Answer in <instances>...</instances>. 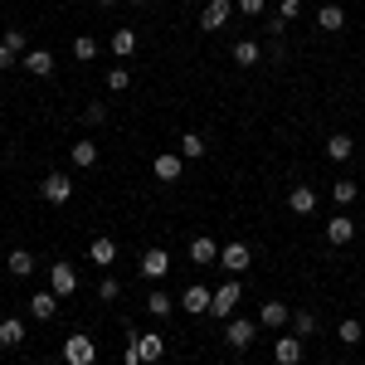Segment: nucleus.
Wrapping results in <instances>:
<instances>
[{"instance_id":"34","label":"nucleus","mask_w":365,"mask_h":365,"mask_svg":"<svg viewBox=\"0 0 365 365\" xmlns=\"http://www.w3.org/2000/svg\"><path fill=\"white\" fill-rule=\"evenodd\" d=\"M292 331L297 336H317V312H292Z\"/></svg>"},{"instance_id":"43","label":"nucleus","mask_w":365,"mask_h":365,"mask_svg":"<svg viewBox=\"0 0 365 365\" xmlns=\"http://www.w3.org/2000/svg\"><path fill=\"white\" fill-rule=\"evenodd\" d=\"M83 365H98V361H83Z\"/></svg>"},{"instance_id":"11","label":"nucleus","mask_w":365,"mask_h":365,"mask_svg":"<svg viewBox=\"0 0 365 365\" xmlns=\"http://www.w3.org/2000/svg\"><path fill=\"white\" fill-rule=\"evenodd\" d=\"M58 302H63V297H58L54 287H44V292H34V297H29V317H34V322H54Z\"/></svg>"},{"instance_id":"44","label":"nucleus","mask_w":365,"mask_h":365,"mask_svg":"<svg viewBox=\"0 0 365 365\" xmlns=\"http://www.w3.org/2000/svg\"><path fill=\"white\" fill-rule=\"evenodd\" d=\"M58 365H68V361H58Z\"/></svg>"},{"instance_id":"5","label":"nucleus","mask_w":365,"mask_h":365,"mask_svg":"<svg viewBox=\"0 0 365 365\" xmlns=\"http://www.w3.org/2000/svg\"><path fill=\"white\" fill-rule=\"evenodd\" d=\"M151 170H156L161 185H175V180L185 175V156H180V151H161V156L151 161Z\"/></svg>"},{"instance_id":"38","label":"nucleus","mask_w":365,"mask_h":365,"mask_svg":"<svg viewBox=\"0 0 365 365\" xmlns=\"http://www.w3.org/2000/svg\"><path fill=\"white\" fill-rule=\"evenodd\" d=\"M234 10H239V15H263V10H268V0H234Z\"/></svg>"},{"instance_id":"14","label":"nucleus","mask_w":365,"mask_h":365,"mask_svg":"<svg viewBox=\"0 0 365 365\" xmlns=\"http://www.w3.org/2000/svg\"><path fill=\"white\" fill-rule=\"evenodd\" d=\"M229 15H234V5H229V0H210V5L200 10V29H225Z\"/></svg>"},{"instance_id":"35","label":"nucleus","mask_w":365,"mask_h":365,"mask_svg":"<svg viewBox=\"0 0 365 365\" xmlns=\"http://www.w3.org/2000/svg\"><path fill=\"white\" fill-rule=\"evenodd\" d=\"M0 44H10L15 54H29V39H25V29H5V39Z\"/></svg>"},{"instance_id":"28","label":"nucleus","mask_w":365,"mask_h":365,"mask_svg":"<svg viewBox=\"0 0 365 365\" xmlns=\"http://www.w3.org/2000/svg\"><path fill=\"white\" fill-rule=\"evenodd\" d=\"M175 151H180V156H185V161H200V156H205V151H210V146H205V137H200V132H185V137H180V146H175Z\"/></svg>"},{"instance_id":"19","label":"nucleus","mask_w":365,"mask_h":365,"mask_svg":"<svg viewBox=\"0 0 365 365\" xmlns=\"http://www.w3.org/2000/svg\"><path fill=\"white\" fill-rule=\"evenodd\" d=\"M190 263H220V244H215L210 234L190 239Z\"/></svg>"},{"instance_id":"10","label":"nucleus","mask_w":365,"mask_h":365,"mask_svg":"<svg viewBox=\"0 0 365 365\" xmlns=\"http://www.w3.org/2000/svg\"><path fill=\"white\" fill-rule=\"evenodd\" d=\"M273 361L278 365H302V336H297V331H292V336L282 331V336L273 341Z\"/></svg>"},{"instance_id":"21","label":"nucleus","mask_w":365,"mask_h":365,"mask_svg":"<svg viewBox=\"0 0 365 365\" xmlns=\"http://www.w3.org/2000/svg\"><path fill=\"white\" fill-rule=\"evenodd\" d=\"M0 346H10V351L25 346V322H20V317H5V322H0Z\"/></svg>"},{"instance_id":"16","label":"nucleus","mask_w":365,"mask_h":365,"mask_svg":"<svg viewBox=\"0 0 365 365\" xmlns=\"http://www.w3.org/2000/svg\"><path fill=\"white\" fill-rule=\"evenodd\" d=\"M20 68H25V73H34V78H49V73H54V54H49V49H29Z\"/></svg>"},{"instance_id":"9","label":"nucleus","mask_w":365,"mask_h":365,"mask_svg":"<svg viewBox=\"0 0 365 365\" xmlns=\"http://www.w3.org/2000/svg\"><path fill=\"white\" fill-rule=\"evenodd\" d=\"M351 239H356V220H351V215H331V220H327V244H331V249H346Z\"/></svg>"},{"instance_id":"39","label":"nucleus","mask_w":365,"mask_h":365,"mask_svg":"<svg viewBox=\"0 0 365 365\" xmlns=\"http://www.w3.org/2000/svg\"><path fill=\"white\" fill-rule=\"evenodd\" d=\"M15 58H20V54H15L10 44H0V68H15Z\"/></svg>"},{"instance_id":"24","label":"nucleus","mask_w":365,"mask_h":365,"mask_svg":"<svg viewBox=\"0 0 365 365\" xmlns=\"http://www.w3.org/2000/svg\"><path fill=\"white\" fill-rule=\"evenodd\" d=\"M5 268H10L15 278H29V273H34V253H29V249H10Z\"/></svg>"},{"instance_id":"41","label":"nucleus","mask_w":365,"mask_h":365,"mask_svg":"<svg viewBox=\"0 0 365 365\" xmlns=\"http://www.w3.org/2000/svg\"><path fill=\"white\" fill-rule=\"evenodd\" d=\"M122 365H141V361H122Z\"/></svg>"},{"instance_id":"17","label":"nucleus","mask_w":365,"mask_h":365,"mask_svg":"<svg viewBox=\"0 0 365 365\" xmlns=\"http://www.w3.org/2000/svg\"><path fill=\"white\" fill-rule=\"evenodd\" d=\"M287 210H292V215H312V210H317V190H312V185H292V190H287Z\"/></svg>"},{"instance_id":"22","label":"nucleus","mask_w":365,"mask_h":365,"mask_svg":"<svg viewBox=\"0 0 365 365\" xmlns=\"http://www.w3.org/2000/svg\"><path fill=\"white\" fill-rule=\"evenodd\" d=\"M317 29H327V34L346 29V10H341V5H322V10H317Z\"/></svg>"},{"instance_id":"42","label":"nucleus","mask_w":365,"mask_h":365,"mask_svg":"<svg viewBox=\"0 0 365 365\" xmlns=\"http://www.w3.org/2000/svg\"><path fill=\"white\" fill-rule=\"evenodd\" d=\"M132 5H146V0H132Z\"/></svg>"},{"instance_id":"32","label":"nucleus","mask_w":365,"mask_h":365,"mask_svg":"<svg viewBox=\"0 0 365 365\" xmlns=\"http://www.w3.org/2000/svg\"><path fill=\"white\" fill-rule=\"evenodd\" d=\"M108 88H113V93H127V88H132V68H127V63L108 68Z\"/></svg>"},{"instance_id":"40","label":"nucleus","mask_w":365,"mask_h":365,"mask_svg":"<svg viewBox=\"0 0 365 365\" xmlns=\"http://www.w3.org/2000/svg\"><path fill=\"white\" fill-rule=\"evenodd\" d=\"M98 5H117V0H98Z\"/></svg>"},{"instance_id":"4","label":"nucleus","mask_w":365,"mask_h":365,"mask_svg":"<svg viewBox=\"0 0 365 365\" xmlns=\"http://www.w3.org/2000/svg\"><path fill=\"white\" fill-rule=\"evenodd\" d=\"M39 195L49 200V205H68V200H73V180H68L63 170H54V175L39 180Z\"/></svg>"},{"instance_id":"20","label":"nucleus","mask_w":365,"mask_h":365,"mask_svg":"<svg viewBox=\"0 0 365 365\" xmlns=\"http://www.w3.org/2000/svg\"><path fill=\"white\" fill-rule=\"evenodd\" d=\"M287 302H263V312H258V327H273V331H282L287 327Z\"/></svg>"},{"instance_id":"18","label":"nucleus","mask_w":365,"mask_h":365,"mask_svg":"<svg viewBox=\"0 0 365 365\" xmlns=\"http://www.w3.org/2000/svg\"><path fill=\"white\" fill-rule=\"evenodd\" d=\"M68 161H73V166H78V170H93V166H98V146H93V141H73V146H68Z\"/></svg>"},{"instance_id":"1","label":"nucleus","mask_w":365,"mask_h":365,"mask_svg":"<svg viewBox=\"0 0 365 365\" xmlns=\"http://www.w3.org/2000/svg\"><path fill=\"white\" fill-rule=\"evenodd\" d=\"M239 302H244V287H239V278L220 282V287H215V302H210V317H220V322H229Z\"/></svg>"},{"instance_id":"3","label":"nucleus","mask_w":365,"mask_h":365,"mask_svg":"<svg viewBox=\"0 0 365 365\" xmlns=\"http://www.w3.org/2000/svg\"><path fill=\"white\" fill-rule=\"evenodd\" d=\"M249 263H253V253L244 239H234V244H225L220 249V268H225L229 278H239V273H249Z\"/></svg>"},{"instance_id":"8","label":"nucleus","mask_w":365,"mask_h":365,"mask_svg":"<svg viewBox=\"0 0 365 365\" xmlns=\"http://www.w3.org/2000/svg\"><path fill=\"white\" fill-rule=\"evenodd\" d=\"M210 302H215V292H210L205 282H190V287L180 292V307L190 312V317H205V312H210Z\"/></svg>"},{"instance_id":"15","label":"nucleus","mask_w":365,"mask_h":365,"mask_svg":"<svg viewBox=\"0 0 365 365\" xmlns=\"http://www.w3.org/2000/svg\"><path fill=\"white\" fill-rule=\"evenodd\" d=\"M88 258H93L98 268H113V263H117V239H108V234H98V239L88 244Z\"/></svg>"},{"instance_id":"31","label":"nucleus","mask_w":365,"mask_h":365,"mask_svg":"<svg viewBox=\"0 0 365 365\" xmlns=\"http://www.w3.org/2000/svg\"><path fill=\"white\" fill-rule=\"evenodd\" d=\"M297 15H302V0H278V20H273V29H287Z\"/></svg>"},{"instance_id":"13","label":"nucleus","mask_w":365,"mask_h":365,"mask_svg":"<svg viewBox=\"0 0 365 365\" xmlns=\"http://www.w3.org/2000/svg\"><path fill=\"white\" fill-rule=\"evenodd\" d=\"M63 361L68 365H83V361H98V351H93V341L83 331H73V336L63 341Z\"/></svg>"},{"instance_id":"33","label":"nucleus","mask_w":365,"mask_h":365,"mask_svg":"<svg viewBox=\"0 0 365 365\" xmlns=\"http://www.w3.org/2000/svg\"><path fill=\"white\" fill-rule=\"evenodd\" d=\"M73 58H78V63L98 58V39H93V34H78V39H73Z\"/></svg>"},{"instance_id":"30","label":"nucleus","mask_w":365,"mask_h":365,"mask_svg":"<svg viewBox=\"0 0 365 365\" xmlns=\"http://www.w3.org/2000/svg\"><path fill=\"white\" fill-rule=\"evenodd\" d=\"M258 58H263V49H258L253 39H239V44H234V63H244V68H253Z\"/></svg>"},{"instance_id":"23","label":"nucleus","mask_w":365,"mask_h":365,"mask_svg":"<svg viewBox=\"0 0 365 365\" xmlns=\"http://www.w3.org/2000/svg\"><path fill=\"white\" fill-rule=\"evenodd\" d=\"M327 156H331V161H351V156H356V141L346 137V132H331V137H327Z\"/></svg>"},{"instance_id":"27","label":"nucleus","mask_w":365,"mask_h":365,"mask_svg":"<svg viewBox=\"0 0 365 365\" xmlns=\"http://www.w3.org/2000/svg\"><path fill=\"white\" fill-rule=\"evenodd\" d=\"M170 307H175V302H170V292H161V287H151V292H146V312H151L156 322L170 317Z\"/></svg>"},{"instance_id":"25","label":"nucleus","mask_w":365,"mask_h":365,"mask_svg":"<svg viewBox=\"0 0 365 365\" xmlns=\"http://www.w3.org/2000/svg\"><path fill=\"white\" fill-rule=\"evenodd\" d=\"M336 341H341V346H361V341H365V322L346 317V322L336 327Z\"/></svg>"},{"instance_id":"2","label":"nucleus","mask_w":365,"mask_h":365,"mask_svg":"<svg viewBox=\"0 0 365 365\" xmlns=\"http://www.w3.org/2000/svg\"><path fill=\"white\" fill-rule=\"evenodd\" d=\"M225 341H229V351H249L253 341H258V322H249V317H229L225 322Z\"/></svg>"},{"instance_id":"29","label":"nucleus","mask_w":365,"mask_h":365,"mask_svg":"<svg viewBox=\"0 0 365 365\" xmlns=\"http://www.w3.org/2000/svg\"><path fill=\"white\" fill-rule=\"evenodd\" d=\"M356 195H361V185H356V180H346V175L331 180V200H336V205H356Z\"/></svg>"},{"instance_id":"26","label":"nucleus","mask_w":365,"mask_h":365,"mask_svg":"<svg viewBox=\"0 0 365 365\" xmlns=\"http://www.w3.org/2000/svg\"><path fill=\"white\" fill-rule=\"evenodd\" d=\"M113 54L117 58H132V54H137V29H113Z\"/></svg>"},{"instance_id":"37","label":"nucleus","mask_w":365,"mask_h":365,"mask_svg":"<svg viewBox=\"0 0 365 365\" xmlns=\"http://www.w3.org/2000/svg\"><path fill=\"white\" fill-rule=\"evenodd\" d=\"M98 297H103V302H117V297H122V282H117V278H103V282H98Z\"/></svg>"},{"instance_id":"6","label":"nucleus","mask_w":365,"mask_h":365,"mask_svg":"<svg viewBox=\"0 0 365 365\" xmlns=\"http://www.w3.org/2000/svg\"><path fill=\"white\" fill-rule=\"evenodd\" d=\"M132 346H137L141 365H156L161 356H166V336H161V331H141V336H132Z\"/></svg>"},{"instance_id":"36","label":"nucleus","mask_w":365,"mask_h":365,"mask_svg":"<svg viewBox=\"0 0 365 365\" xmlns=\"http://www.w3.org/2000/svg\"><path fill=\"white\" fill-rule=\"evenodd\" d=\"M83 122H88V127H103V122H108V108H103V103H88V108H83Z\"/></svg>"},{"instance_id":"12","label":"nucleus","mask_w":365,"mask_h":365,"mask_svg":"<svg viewBox=\"0 0 365 365\" xmlns=\"http://www.w3.org/2000/svg\"><path fill=\"white\" fill-rule=\"evenodd\" d=\"M166 273H170V253L166 249H146V253H141V278L161 282Z\"/></svg>"},{"instance_id":"7","label":"nucleus","mask_w":365,"mask_h":365,"mask_svg":"<svg viewBox=\"0 0 365 365\" xmlns=\"http://www.w3.org/2000/svg\"><path fill=\"white\" fill-rule=\"evenodd\" d=\"M49 287H54L58 297H73V292H78V273H73V263H49Z\"/></svg>"}]
</instances>
